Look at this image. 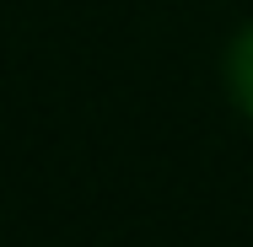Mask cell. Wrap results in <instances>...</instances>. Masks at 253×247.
<instances>
[{
    "instance_id": "cell-1",
    "label": "cell",
    "mask_w": 253,
    "mask_h": 247,
    "mask_svg": "<svg viewBox=\"0 0 253 247\" xmlns=\"http://www.w3.org/2000/svg\"><path fill=\"white\" fill-rule=\"evenodd\" d=\"M226 81H232V97L243 102V113H253V27L237 33V43L226 54Z\"/></svg>"
}]
</instances>
